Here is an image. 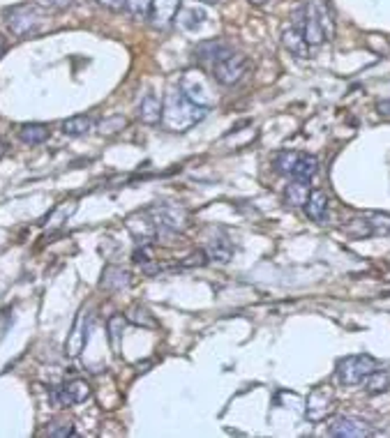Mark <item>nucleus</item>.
Masks as SVG:
<instances>
[{"label":"nucleus","mask_w":390,"mask_h":438,"mask_svg":"<svg viewBox=\"0 0 390 438\" xmlns=\"http://www.w3.org/2000/svg\"><path fill=\"white\" fill-rule=\"evenodd\" d=\"M206 113L208 109L196 107L194 102H189L178 88V90L167 93L162 122L169 131H187V129H192L196 122H201L206 118Z\"/></svg>","instance_id":"f257e3e1"},{"label":"nucleus","mask_w":390,"mask_h":438,"mask_svg":"<svg viewBox=\"0 0 390 438\" xmlns=\"http://www.w3.org/2000/svg\"><path fill=\"white\" fill-rule=\"evenodd\" d=\"M307 5V19L302 28V37L307 40L309 47H319L328 40L335 37V19L328 0H309Z\"/></svg>","instance_id":"f03ea898"},{"label":"nucleus","mask_w":390,"mask_h":438,"mask_svg":"<svg viewBox=\"0 0 390 438\" xmlns=\"http://www.w3.org/2000/svg\"><path fill=\"white\" fill-rule=\"evenodd\" d=\"M275 166L277 171L289 175L291 180H312L319 171V160L307 153L284 150L275 157Z\"/></svg>","instance_id":"7ed1b4c3"},{"label":"nucleus","mask_w":390,"mask_h":438,"mask_svg":"<svg viewBox=\"0 0 390 438\" xmlns=\"http://www.w3.org/2000/svg\"><path fill=\"white\" fill-rule=\"evenodd\" d=\"M381 369L379 360H374L372 355L367 353H360V355H346L342 357L340 362H337V381H340L342 385H349V388H353V385H362V381L367 379V376L372 372Z\"/></svg>","instance_id":"20e7f679"},{"label":"nucleus","mask_w":390,"mask_h":438,"mask_svg":"<svg viewBox=\"0 0 390 438\" xmlns=\"http://www.w3.org/2000/svg\"><path fill=\"white\" fill-rule=\"evenodd\" d=\"M42 12L37 5H14L5 10V23L16 37H30L42 28Z\"/></svg>","instance_id":"39448f33"},{"label":"nucleus","mask_w":390,"mask_h":438,"mask_svg":"<svg viewBox=\"0 0 390 438\" xmlns=\"http://www.w3.org/2000/svg\"><path fill=\"white\" fill-rule=\"evenodd\" d=\"M180 93H183L189 102H194L196 107L211 109L215 104V90L201 69H187L183 78H180Z\"/></svg>","instance_id":"423d86ee"},{"label":"nucleus","mask_w":390,"mask_h":438,"mask_svg":"<svg viewBox=\"0 0 390 438\" xmlns=\"http://www.w3.org/2000/svg\"><path fill=\"white\" fill-rule=\"evenodd\" d=\"M148 213L153 217L155 226H158V235L160 233H180V231H185L189 224L185 208L178 203H167V201H162L160 203L158 201Z\"/></svg>","instance_id":"0eeeda50"},{"label":"nucleus","mask_w":390,"mask_h":438,"mask_svg":"<svg viewBox=\"0 0 390 438\" xmlns=\"http://www.w3.org/2000/svg\"><path fill=\"white\" fill-rule=\"evenodd\" d=\"M247 69H249V58L245 54H231L213 67V78L220 85H236L245 78Z\"/></svg>","instance_id":"6e6552de"},{"label":"nucleus","mask_w":390,"mask_h":438,"mask_svg":"<svg viewBox=\"0 0 390 438\" xmlns=\"http://www.w3.org/2000/svg\"><path fill=\"white\" fill-rule=\"evenodd\" d=\"M90 385L85 383L83 379H74L65 383L63 388H56L51 392V399H54V404L58 408H65V406H74V404H83L85 399H90Z\"/></svg>","instance_id":"1a4fd4ad"},{"label":"nucleus","mask_w":390,"mask_h":438,"mask_svg":"<svg viewBox=\"0 0 390 438\" xmlns=\"http://www.w3.org/2000/svg\"><path fill=\"white\" fill-rule=\"evenodd\" d=\"M231 54H233V49L224 40H218V37H215V40H203V42H199L196 47H194V58L199 60V63L211 65V67H215V65L220 63V60H224Z\"/></svg>","instance_id":"9d476101"},{"label":"nucleus","mask_w":390,"mask_h":438,"mask_svg":"<svg viewBox=\"0 0 390 438\" xmlns=\"http://www.w3.org/2000/svg\"><path fill=\"white\" fill-rule=\"evenodd\" d=\"M370 434H372L370 425L351 415H340L328 425V436H335V438H362Z\"/></svg>","instance_id":"9b49d317"},{"label":"nucleus","mask_w":390,"mask_h":438,"mask_svg":"<svg viewBox=\"0 0 390 438\" xmlns=\"http://www.w3.org/2000/svg\"><path fill=\"white\" fill-rule=\"evenodd\" d=\"M178 10H180V0H153V10L148 19L155 28H169L176 21Z\"/></svg>","instance_id":"f8f14e48"},{"label":"nucleus","mask_w":390,"mask_h":438,"mask_svg":"<svg viewBox=\"0 0 390 438\" xmlns=\"http://www.w3.org/2000/svg\"><path fill=\"white\" fill-rule=\"evenodd\" d=\"M162 113H164V102L155 93H146L141 102H138V120L143 125L155 127L162 122Z\"/></svg>","instance_id":"ddd939ff"},{"label":"nucleus","mask_w":390,"mask_h":438,"mask_svg":"<svg viewBox=\"0 0 390 438\" xmlns=\"http://www.w3.org/2000/svg\"><path fill=\"white\" fill-rule=\"evenodd\" d=\"M129 286H132V275H129L125 268H120V266L104 268L100 288H104V291H123V288H129Z\"/></svg>","instance_id":"4468645a"},{"label":"nucleus","mask_w":390,"mask_h":438,"mask_svg":"<svg viewBox=\"0 0 390 438\" xmlns=\"http://www.w3.org/2000/svg\"><path fill=\"white\" fill-rule=\"evenodd\" d=\"M127 229L141 242H148L158 235V226H155L150 213H136L132 217H127Z\"/></svg>","instance_id":"2eb2a0df"},{"label":"nucleus","mask_w":390,"mask_h":438,"mask_svg":"<svg viewBox=\"0 0 390 438\" xmlns=\"http://www.w3.org/2000/svg\"><path fill=\"white\" fill-rule=\"evenodd\" d=\"M90 323H93V319L88 321V326H83V314L74 321V328H72V332H69V337L65 341V353L67 355H79L81 350H83V346L88 344Z\"/></svg>","instance_id":"dca6fc26"},{"label":"nucleus","mask_w":390,"mask_h":438,"mask_svg":"<svg viewBox=\"0 0 390 438\" xmlns=\"http://www.w3.org/2000/svg\"><path fill=\"white\" fill-rule=\"evenodd\" d=\"M282 44H284V49H287L291 56L309 58V49L312 47L307 44V40L302 37V32L293 28V25H287V28L282 30Z\"/></svg>","instance_id":"f3484780"},{"label":"nucleus","mask_w":390,"mask_h":438,"mask_svg":"<svg viewBox=\"0 0 390 438\" xmlns=\"http://www.w3.org/2000/svg\"><path fill=\"white\" fill-rule=\"evenodd\" d=\"M305 213H307L309 219H314V222H319V224L326 222L328 219V196H326V191H321V189H312L309 191V199L305 203Z\"/></svg>","instance_id":"a211bd4d"},{"label":"nucleus","mask_w":390,"mask_h":438,"mask_svg":"<svg viewBox=\"0 0 390 438\" xmlns=\"http://www.w3.org/2000/svg\"><path fill=\"white\" fill-rule=\"evenodd\" d=\"M314 408H319V410L314 413V418H312V422H321V420L333 410V394L328 390L312 392V397L307 399V413L309 410H314Z\"/></svg>","instance_id":"6ab92c4d"},{"label":"nucleus","mask_w":390,"mask_h":438,"mask_svg":"<svg viewBox=\"0 0 390 438\" xmlns=\"http://www.w3.org/2000/svg\"><path fill=\"white\" fill-rule=\"evenodd\" d=\"M203 19H206V12L201 7L192 5V7H180L173 23H176L180 30H196L199 25L203 23Z\"/></svg>","instance_id":"aec40b11"},{"label":"nucleus","mask_w":390,"mask_h":438,"mask_svg":"<svg viewBox=\"0 0 390 438\" xmlns=\"http://www.w3.org/2000/svg\"><path fill=\"white\" fill-rule=\"evenodd\" d=\"M19 138L25 146H42L49 138V127L42 122H28L19 129Z\"/></svg>","instance_id":"412c9836"},{"label":"nucleus","mask_w":390,"mask_h":438,"mask_svg":"<svg viewBox=\"0 0 390 438\" xmlns=\"http://www.w3.org/2000/svg\"><path fill=\"white\" fill-rule=\"evenodd\" d=\"M206 254H208V259H213L218 263H229L233 256V247L227 238H211L206 244Z\"/></svg>","instance_id":"4be33fe9"},{"label":"nucleus","mask_w":390,"mask_h":438,"mask_svg":"<svg viewBox=\"0 0 390 438\" xmlns=\"http://www.w3.org/2000/svg\"><path fill=\"white\" fill-rule=\"evenodd\" d=\"M309 180H291V185H287L284 196L291 206H305L309 199Z\"/></svg>","instance_id":"5701e85b"},{"label":"nucleus","mask_w":390,"mask_h":438,"mask_svg":"<svg viewBox=\"0 0 390 438\" xmlns=\"http://www.w3.org/2000/svg\"><path fill=\"white\" fill-rule=\"evenodd\" d=\"M93 118L88 116H74V118H67L63 122V134L67 136H83V134H88V131L93 129Z\"/></svg>","instance_id":"b1692460"},{"label":"nucleus","mask_w":390,"mask_h":438,"mask_svg":"<svg viewBox=\"0 0 390 438\" xmlns=\"http://www.w3.org/2000/svg\"><path fill=\"white\" fill-rule=\"evenodd\" d=\"M127 321L141 328H158V319H155L153 312L143 304H134L132 309L127 312Z\"/></svg>","instance_id":"393cba45"},{"label":"nucleus","mask_w":390,"mask_h":438,"mask_svg":"<svg viewBox=\"0 0 390 438\" xmlns=\"http://www.w3.org/2000/svg\"><path fill=\"white\" fill-rule=\"evenodd\" d=\"M362 385H365V390L370 394H381V392H386L390 388V376L386 372L377 369V372H372L365 381H362Z\"/></svg>","instance_id":"a878e982"},{"label":"nucleus","mask_w":390,"mask_h":438,"mask_svg":"<svg viewBox=\"0 0 390 438\" xmlns=\"http://www.w3.org/2000/svg\"><path fill=\"white\" fill-rule=\"evenodd\" d=\"M342 231L346 235H351V238H370L372 235V229H370V222H367V217H356V219H351L349 224L342 226Z\"/></svg>","instance_id":"bb28decb"},{"label":"nucleus","mask_w":390,"mask_h":438,"mask_svg":"<svg viewBox=\"0 0 390 438\" xmlns=\"http://www.w3.org/2000/svg\"><path fill=\"white\" fill-rule=\"evenodd\" d=\"M125 10L138 21H146L153 10V0H125Z\"/></svg>","instance_id":"cd10ccee"},{"label":"nucleus","mask_w":390,"mask_h":438,"mask_svg":"<svg viewBox=\"0 0 390 438\" xmlns=\"http://www.w3.org/2000/svg\"><path fill=\"white\" fill-rule=\"evenodd\" d=\"M372 235H390V215L386 213H374L367 217Z\"/></svg>","instance_id":"c85d7f7f"},{"label":"nucleus","mask_w":390,"mask_h":438,"mask_svg":"<svg viewBox=\"0 0 390 438\" xmlns=\"http://www.w3.org/2000/svg\"><path fill=\"white\" fill-rule=\"evenodd\" d=\"M125 323H127V316H123V314H114V316H111L109 323H107L109 337H111V341H114V346H118V339H120V335H123Z\"/></svg>","instance_id":"c756f323"},{"label":"nucleus","mask_w":390,"mask_h":438,"mask_svg":"<svg viewBox=\"0 0 390 438\" xmlns=\"http://www.w3.org/2000/svg\"><path fill=\"white\" fill-rule=\"evenodd\" d=\"M208 263V254L206 251H194V254H189V256L180 263V268H203Z\"/></svg>","instance_id":"7c9ffc66"},{"label":"nucleus","mask_w":390,"mask_h":438,"mask_svg":"<svg viewBox=\"0 0 390 438\" xmlns=\"http://www.w3.org/2000/svg\"><path fill=\"white\" fill-rule=\"evenodd\" d=\"M40 5L47 7V10H54V12H65L74 5V0H40Z\"/></svg>","instance_id":"2f4dec72"},{"label":"nucleus","mask_w":390,"mask_h":438,"mask_svg":"<svg viewBox=\"0 0 390 438\" xmlns=\"http://www.w3.org/2000/svg\"><path fill=\"white\" fill-rule=\"evenodd\" d=\"M132 259H134V263H150V261H153V251H150L148 244L143 242V247L136 249V251L132 254Z\"/></svg>","instance_id":"473e14b6"},{"label":"nucleus","mask_w":390,"mask_h":438,"mask_svg":"<svg viewBox=\"0 0 390 438\" xmlns=\"http://www.w3.org/2000/svg\"><path fill=\"white\" fill-rule=\"evenodd\" d=\"M98 5L109 12H120L125 7V0H98Z\"/></svg>","instance_id":"72a5a7b5"},{"label":"nucleus","mask_w":390,"mask_h":438,"mask_svg":"<svg viewBox=\"0 0 390 438\" xmlns=\"http://www.w3.org/2000/svg\"><path fill=\"white\" fill-rule=\"evenodd\" d=\"M49 436H74V427L72 425H60V427H51Z\"/></svg>","instance_id":"f704fd0d"},{"label":"nucleus","mask_w":390,"mask_h":438,"mask_svg":"<svg viewBox=\"0 0 390 438\" xmlns=\"http://www.w3.org/2000/svg\"><path fill=\"white\" fill-rule=\"evenodd\" d=\"M377 111H379V116L390 118V100H381V102L377 104Z\"/></svg>","instance_id":"c9c22d12"},{"label":"nucleus","mask_w":390,"mask_h":438,"mask_svg":"<svg viewBox=\"0 0 390 438\" xmlns=\"http://www.w3.org/2000/svg\"><path fill=\"white\" fill-rule=\"evenodd\" d=\"M5 51H7V40L3 37V35H0V58L5 56Z\"/></svg>","instance_id":"e433bc0d"},{"label":"nucleus","mask_w":390,"mask_h":438,"mask_svg":"<svg viewBox=\"0 0 390 438\" xmlns=\"http://www.w3.org/2000/svg\"><path fill=\"white\" fill-rule=\"evenodd\" d=\"M249 3L256 5V7H261V5H266V3H268V0H249Z\"/></svg>","instance_id":"4c0bfd02"},{"label":"nucleus","mask_w":390,"mask_h":438,"mask_svg":"<svg viewBox=\"0 0 390 438\" xmlns=\"http://www.w3.org/2000/svg\"><path fill=\"white\" fill-rule=\"evenodd\" d=\"M201 3H208V5H213V3H220V0H201Z\"/></svg>","instance_id":"58836bf2"}]
</instances>
